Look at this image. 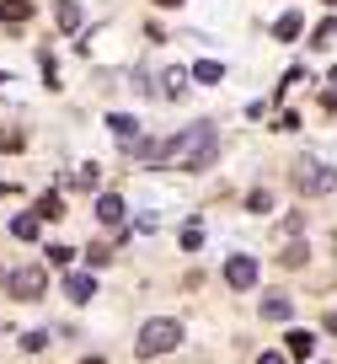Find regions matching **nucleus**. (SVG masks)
Here are the masks:
<instances>
[{
	"label": "nucleus",
	"instance_id": "obj_17",
	"mask_svg": "<svg viewBox=\"0 0 337 364\" xmlns=\"http://www.w3.org/2000/svg\"><path fill=\"white\" fill-rule=\"evenodd\" d=\"M11 236L33 241V236H38V215H16V220H11Z\"/></svg>",
	"mask_w": 337,
	"mask_h": 364
},
{
	"label": "nucleus",
	"instance_id": "obj_24",
	"mask_svg": "<svg viewBox=\"0 0 337 364\" xmlns=\"http://www.w3.org/2000/svg\"><path fill=\"white\" fill-rule=\"evenodd\" d=\"M273 129H284V134H294V129H300V113H289V107H284V113H279V124H273Z\"/></svg>",
	"mask_w": 337,
	"mask_h": 364
},
{
	"label": "nucleus",
	"instance_id": "obj_22",
	"mask_svg": "<svg viewBox=\"0 0 337 364\" xmlns=\"http://www.w3.org/2000/svg\"><path fill=\"white\" fill-rule=\"evenodd\" d=\"M86 262H91V268H107V262H112V247H86Z\"/></svg>",
	"mask_w": 337,
	"mask_h": 364
},
{
	"label": "nucleus",
	"instance_id": "obj_20",
	"mask_svg": "<svg viewBox=\"0 0 337 364\" xmlns=\"http://www.w3.org/2000/svg\"><path fill=\"white\" fill-rule=\"evenodd\" d=\"M188 91V70H166V97H182Z\"/></svg>",
	"mask_w": 337,
	"mask_h": 364
},
{
	"label": "nucleus",
	"instance_id": "obj_2",
	"mask_svg": "<svg viewBox=\"0 0 337 364\" xmlns=\"http://www.w3.org/2000/svg\"><path fill=\"white\" fill-rule=\"evenodd\" d=\"M182 343V321H171V316H156V321H145L139 327V343H134V353L139 359H156V353H171Z\"/></svg>",
	"mask_w": 337,
	"mask_h": 364
},
{
	"label": "nucleus",
	"instance_id": "obj_28",
	"mask_svg": "<svg viewBox=\"0 0 337 364\" xmlns=\"http://www.w3.org/2000/svg\"><path fill=\"white\" fill-rule=\"evenodd\" d=\"M326 332H337V311H326Z\"/></svg>",
	"mask_w": 337,
	"mask_h": 364
},
{
	"label": "nucleus",
	"instance_id": "obj_15",
	"mask_svg": "<svg viewBox=\"0 0 337 364\" xmlns=\"http://www.w3.org/2000/svg\"><path fill=\"white\" fill-rule=\"evenodd\" d=\"M198 247H203V225L188 220V225H182V252H198Z\"/></svg>",
	"mask_w": 337,
	"mask_h": 364
},
{
	"label": "nucleus",
	"instance_id": "obj_13",
	"mask_svg": "<svg viewBox=\"0 0 337 364\" xmlns=\"http://www.w3.org/2000/svg\"><path fill=\"white\" fill-rule=\"evenodd\" d=\"M305 257H311V252H305V241H289V247L279 252V262H284V268H305Z\"/></svg>",
	"mask_w": 337,
	"mask_h": 364
},
{
	"label": "nucleus",
	"instance_id": "obj_30",
	"mask_svg": "<svg viewBox=\"0 0 337 364\" xmlns=\"http://www.w3.org/2000/svg\"><path fill=\"white\" fill-rule=\"evenodd\" d=\"M80 364H107V359H80Z\"/></svg>",
	"mask_w": 337,
	"mask_h": 364
},
{
	"label": "nucleus",
	"instance_id": "obj_27",
	"mask_svg": "<svg viewBox=\"0 0 337 364\" xmlns=\"http://www.w3.org/2000/svg\"><path fill=\"white\" fill-rule=\"evenodd\" d=\"M257 364H289V359H284V353H262Z\"/></svg>",
	"mask_w": 337,
	"mask_h": 364
},
{
	"label": "nucleus",
	"instance_id": "obj_29",
	"mask_svg": "<svg viewBox=\"0 0 337 364\" xmlns=\"http://www.w3.org/2000/svg\"><path fill=\"white\" fill-rule=\"evenodd\" d=\"M0 284H11V273H6V268H0Z\"/></svg>",
	"mask_w": 337,
	"mask_h": 364
},
{
	"label": "nucleus",
	"instance_id": "obj_9",
	"mask_svg": "<svg viewBox=\"0 0 337 364\" xmlns=\"http://www.w3.org/2000/svg\"><path fill=\"white\" fill-rule=\"evenodd\" d=\"M289 353H294V359H311V353H316V332L294 327V332H289Z\"/></svg>",
	"mask_w": 337,
	"mask_h": 364
},
{
	"label": "nucleus",
	"instance_id": "obj_18",
	"mask_svg": "<svg viewBox=\"0 0 337 364\" xmlns=\"http://www.w3.org/2000/svg\"><path fill=\"white\" fill-rule=\"evenodd\" d=\"M22 145H27V139H22V129H6V124H0V150H6V156H16Z\"/></svg>",
	"mask_w": 337,
	"mask_h": 364
},
{
	"label": "nucleus",
	"instance_id": "obj_5",
	"mask_svg": "<svg viewBox=\"0 0 337 364\" xmlns=\"http://www.w3.org/2000/svg\"><path fill=\"white\" fill-rule=\"evenodd\" d=\"M225 284H230V289H252V284H257V262L236 252V257L225 262Z\"/></svg>",
	"mask_w": 337,
	"mask_h": 364
},
{
	"label": "nucleus",
	"instance_id": "obj_8",
	"mask_svg": "<svg viewBox=\"0 0 337 364\" xmlns=\"http://www.w3.org/2000/svg\"><path fill=\"white\" fill-rule=\"evenodd\" d=\"M262 316H268V321H289L294 316V300L289 295H268V300H262Z\"/></svg>",
	"mask_w": 337,
	"mask_h": 364
},
{
	"label": "nucleus",
	"instance_id": "obj_4",
	"mask_svg": "<svg viewBox=\"0 0 337 364\" xmlns=\"http://www.w3.org/2000/svg\"><path fill=\"white\" fill-rule=\"evenodd\" d=\"M6 289H11L16 300H43V289H48V273H43V268H16Z\"/></svg>",
	"mask_w": 337,
	"mask_h": 364
},
{
	"label": "nucleus",
	"instance_id": "obj_31",
	"mask_svg": "<svg viewBox=\"0 0 337 364\" xmlns=\"http://www.w3.org/2000/svg\"><path fill=\"white\" fill-rule=\"evenodd\" d=\"M6 80H11V75H6V70H0V86H6Z\"/></svg>",
	"mask_w": 337,
	"mask_h": 364
},
{
	"label": "nucleus",
	"instance_id": "obj_11",
	"mask_svg": "<svg viewBox=\"0 0 337 364\" xmlns=\"http://www.w3.org/2000/svg\"><path fill=\"white\" fill-rule=\"evenodd\" d=\"M220 75H225V65H220V59H198V65H193V80H198V86H214Z\"/></svg>",
	"mask_w": 337,
	"mask_h": 364
},
{
	"label": "nucleus",
	"instance_id": "obj_19",
	"mask_svg": "<svg viewBox=\"0 0 337 364\" xmlns=\"http://www.w3.org/2000/svg\"><path fill=\"white\" fill-rule=\"evenodd\" d=\"M59 27H65V33H75V27H80V11H75V0H59Z\"/></svg>",
	"mask_w": 337,
	"mask_h": 364
},
{
	"label": "nucleus",
	"instance_id": "obj_12",
	"mask_svg": "<svg viewBox=\"0 0 337 364\" xmlns=\"http://www.w3.org/2000/svg\"><path fill=\"white\" fill-rule=\"evenodd\" d=\"M294 33H300V16H294V11H284L279 22H273V38H279V43H289Z\"/></svg>",
	"mask_w": 337,
	"mask_h": 364
},
{
	"label": "nucleus",
	"instance_id": "obj_16",
	"mask_svg": "<svg viewBox=\"0 0 337 364\" xmlns=\"http://www.w3.org/2000/svg\"><path fill=\"white\" fill-rule=\"evenodd\" d=\"M65 215V198L59 193H43V204H38V220H59Z\"/></svg>",
	"mask_w": 337,
	"mask_h": 364
},
{
	"label": "nucleus",
	"instance_id": "obj_10",
	"mask_svg": "<svg viewBox=\"0 0 337 364\" xmlns=\"http://www.w3.org/2000/svg\"><path fill=\"white\" fill-rule=\"evenodd\" d=\"M107 129H112L118 139H129V145H134V134H139V118H129V113H112V118H107Z\"/></svg>",
	"mask_w": 337,
	"mask_h": 364
},
{
	"label": "nucleus",
	"instance_id": "obj_14",
	"mask_svg": "<svg viewBox=\"0 0 337 364\" xmlns=\"http://www.w3.org/2000/svg\"><path fill=\"white\" fill-rule=\"evenodd\" d=\"M0 16H6V22H27V16H33V0H6Z\"/></svg>",
	"mask_w": 337,
	"mask_h": 364
},
{
	"label": "nucleus",
	"instance_id": "obj_21",
	"mask_svg": "<svg viewBox=\"0 0 337 364\" xmlns=\"http://www.w3.org/2000/svg\"><path fill=\"white\" fill-rule=\"evenodd\" d=\"M247 209H252V215H268V209H273V198L257 188V193H247Z\"/></svg>",
	"mask_w": 337,
	"mask_h": 364
},
{
	"label": "nucleus",
	"instance_id": "obj_25",
	"mask_svg": "<svg viewBox=\"0 0 337 364\" xmlns=\"http://www.w3.org/2000/svg\"><path fill=\"white\" fill-rule=\"evenodd\" d=\"M316 43H321V48L337 43V22H321V27H316Z\"/></svg>",
	"mask_w": 337,
	"mask_h": 364
},
{
	"label": "nucleus",
	"instance_id": "obj_7",
	"mask_svg": "<svg viewBox=\"0 0 337 364\" xmlns=\"http://www.w3.org/2000/svg\"><path fill=\"white\" fill-rule=\"evenodd\" d=\"M97 220H102V225H124V198H118V193H102L97 198Z\"/></svg>",
	"mask_w": 337,
	"mask_h": 364
},
{
	"label": "nucleus",
	"instance_id": "obj_1",
	"mask_svg": "<svg viewBox=\"0 0 337 364\" xmlns=\"http://www.w3.org/2000/svg\"><path fill=\"white\" fill-rule=\"evenodd\" d=\"M134 150L150 166L198 171V166H209V161L220 156V134H214V124H193V129H182V134H171V139H145V145H134Z\"/></svg>",
	"mask_w": 337,
	"mask_h": 364
},
{
	"label": "nucleus",
	"instance_id": "obj_3",
	"mask_svg": "<svg viewBox=\"0 0 337 364\" xmlns=\"http://www.w3.org/2000/svg\"><path fill=\"white\" fill-rule=\"evenodd\" d=\"M294 188H300V193H332L337 171L326 166V161H316V156H300L294 161Z\"/></svg>",
	"mask_w": 337,
	"mask_h": 364
},
{
	"label": "nucleus",
	"instance_id": "obj_33",
	"mask_svg": "<svg viewBox=\"0 0 337 364\" xmlns=\"http://www.w3.org/2000/svg\"><path fill=\"white\" fill-rule=\"evenodd\" d=\"M326 6H337V0H326Z\"/></svg>",
	"mask_w": 337,
	"mask_h": 364
},
{
	"label": "nucleus",
	"instance_id": "obj_6",
	"mask_svg": "<svg viewBox=\"0 0 337 364\" xmlns=\"http://www.w3.org/2000/svg\"><path fill=\"white\" fill-rule=\"evenodd\" d=\"M65 295L75 300V306H86V300L97 295V279H91V273H65Z\"/></svg>",
	"mask_w": 337,
	"mask_h": 364
},
{
	"label": "nucleus",
	"instance_id": "obj_23",
	"mask_svg": "<svg viewBox=\"0 0 337 364\" xmlns=\"http://www.w3.org/2000/svg\"><path fill=\"white\" fill-rule=\"evenodd\" d=\"M48 262H54V268H70V262H75V252H70V247H48Z\"/></svg>",
	"mask_w": 337,
	"mask_h": 364
},
{
	"label": "nucleus",
	"instance_id": "obj_26",
	"mask_svg": "<svg viewBox=\"0 0 337 364\" xmlns=\"http://www.w3.org/2000/svg\"><path fill=\"white\" fill-rule=\"evenodd\" d=\"M43 343H48V332H27V338H22V348H27V353H38Z\"/></svg>",
	"mask_w": 337,
	"mask_h": 364
},
{
	"label": "nucleus",
	"instance_id": "obj_32",
	"mask_svg": "<svg viewBox=\"0 0 337 364\" xmlns=\"http://www.w3.org/2000/svg\"><path fill=\"white\" fill-rule=\"evenodd\" d=\"M161 6H177V0H161Z\"/></svg>",
	"mask_w": 337,
	"mask_h": 364
}]
</instances>
